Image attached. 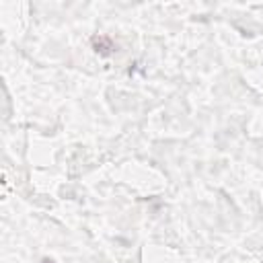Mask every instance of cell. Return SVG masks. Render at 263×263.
Listing matches in <instances>:
<instances>
[{"instance_id":"cell-1","label":"cell","mask_w":263,"mask_h":263,"mask_svg":"<svg viewBox=\"0 0 263 263\" xmlns=\"http://www.w3.org/2000/svg\"><path fill=\"white\" fill-rule=\"evenodd\" d=\"M90 43H92V49L99 55H103V58H107V55H111V53L117 51V45H115V41L109 35H95L90 39Z\"/></svg>"},{"instance_id":"cell-2","label":"cell","mask_w":263,"mask_h":263,"mask_svg":"<svg viewBox=\"0 0 263 263\" xmlns=\"http://www.w3.org/2000/svg\"><path fill=\"white\" fill-rule=\"evenodd\" d=\"M41 263H55L53 259H49V257H45V259H41Z\"/></svg>"}]
</instances>
